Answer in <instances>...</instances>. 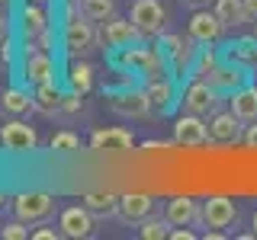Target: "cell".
Returning a JSON list of instances; mask_svg holds the SVG:
<instances>
[{
  "instance_id": "cell-1",
  "label": "cell",
  "mask_w": 257,
  "mask_h": 240,
  "mask_svg": "<svg viewBox=\"0 0 257 240\" xmlns=\"http://www.w3.org/2000/svg\"><path fill=\"white\" fill-rule=\"evenodd\" d=\"M109 64L116 70H122L125 77L142 80V84L145 80L171 74V61H167L164 48L161 45H145V38L135 42V45H128V48H122V52H116V54H109Z\"/></svg>"
},
{
  "instance_id": "cell-2",
  "label": "cell",
  "mask_w": 257,
  "mask_h": 240,
  "mask_svg": "<svg viewBox=\"0 0 257 240\" xmlns=\"http://www.w3.org/2000/svg\"><path fill=\"white\" fill-rule=\"evenodd\" d=\"M106 100H109V109L119 112V116H125V118H148L151 112H155L145 84L135 86L132 80H125L122 86H106Z\"/></svg>"
},
{
  "instance_id": "cell-3",
  "label": "cell",
  "mask_w": 257,
  "mask_h": 240,
  "mask_svg": "<svg viewBox=\"0 0 257 240\" xmlns=\"http://www.w3.org/2000/svg\"><path fill=\"white\" fill-rule=\"evenodd\" d=\"M142 38L145 36L135 29V22L122 20V16H109V20L96 22V45H100V52H106V54H116V52H122L128 45L142 42Z\"/></svg>"
},
{
  "instance_id": "cell-4",
  "label": "cell",
  "mask_w": 257,
  "mask_h": 240,
  "mask_svg": "<svg viewBox=\"0 0 257 240\" xmlns=\"http://www.w3.org/2000/svg\"><path fill=\"white\" fill-rule=\"evenodd\" d=\"M158 45L164 48L167 61H171V70L180 77H190L193 74V64H196V54H199V42H193L190 36H180V32H164L158 38Z\"/></svg>"
},
{
  "instance_id": "cell-5",
  "label": "cell",
  "mask_w": 257,
  "mask_h": 240,
  "mask_svg": "<svg viewBox=\"0 0 257 240\" xmlns=\"http://www.w3.org/2000/svg\"><path fill=\"white\" fill-rule=\"evenodd\" d=\"M13 218L26 221V224H48L58 212V202L48 192H20L13 196Z\"/></svg>"
},
{
  "instance_id": "cell-6",
  "label": "cell",
  "mask_w": 257,
  "mask_h": 240,
  "mask_svg": "<svg viewBox=\"0 0 257 240\" xmlns=\"http://www.w3.org/2000/svg\"><path fill=\"white\" fill-rule=\"evenodd\" d=\"M20 32L26 48H52V26H48V13L42 10V4L26 0L20 13Z\"/></svg>"
},
{
  "instance_id": "cell-7",
  "label": "cell",
  "mask_w": 257,
  "mask_h": 240,
  "mask_svg": "<svg viewBox=\"0 0 257 240\" xmlns=\"http://www.w3.org/2000/svg\"><path fill=\"white\" fill-rule=\"evenodd\" d=\"M61 38H64V52H68V58H87L90 52L100 48V45H96V22L87 20L84 13H80L77 20L64 22Z\"/></svg>"
},
{
  "instance_id": "cell-8",
  "label": "cell",
  "mask_w": 257,
  "mask_h": 240,
  "mask_svg": "<svg viewBox=\"0 0 257 240\" xmlns=\"http://www.w3.org/2000/svg\"><path fill=\"white\" fill-rule=\"evenodd\" d=\"M128 20L135 22V29H139L145 38H161L164 29H167V10H164L161 0H132Z\"/></svg>"
},
{
  "instance_id": "cell-9",
  "label": "cell",
  "mask_w": 257,
  "mask_h": 240,
  "mask_svg": "<svg viewBox=\"0 0 257 240\" xmlns=\"http://www.w3.org/2000/svg\"><path fill=\"white\" fill-rule=\"evenodd\" d=\"M219 102H222V93L215 90L209 80H199V77H193L187 84V90L180 93V109L193 112V116H206L209 118L215 109H219Z\"/></svg>"
},
{
  "instance_id": "cell-10",
  "label": "cell",
  "mask_w": 257,
  "mask_h": 240,
  "mask_svg": "<svg viewBox=\"0 0 257 240\" xmlns=\"http://www.w3.org/2000/svg\"><path fill=\"white\" fill-rule=\"evenodd\" d=\"M58 230H61V237L87 240V237L96 234V214L84 202H80V205H68V208L58 212Z\"/></svg>"
},
{
  "instance_id": "cell-11",
  "label": "cell",
  "mask_w": 257,
  "mask_h": 240,
  "mask_svg": "<svg viewBox=\"0 0 257 240\" xmlns=\"http://www.w3.org/2000/svg\"><path fill=\"white\" fill-rule=\"evenodd\" d=\"M251 74H254V70L247 68V64H238V61L225 58V61H219L212 70H209L206 80H209V84H212L222 96H231L238 86H244L247 80H251Z\"/></svg>"
},
{
  "instance_id": "cell-12",
  "label": "cell",
  "mask_w": 257,
  "mask_h": 240,
  "mask_svg": "<svg viewBox=\"0 0 257 240\" xmlns=\"http://www.w3.org/2000/svg\"><path fill=\"white\" fill-rule=\"evenodd\" d=\"M0 144H4L7 150H13V154H32V150L39 148V134H36V128L26 125L20 116H13L10 122L0 125Z\"/></svg>"
},
{
  "instance_id": "cell-13",
  "label": "cell",
  "mask_w": 257,
  "mask_h": 240,
  "mask_svg": "<svg viewBox=\"0 0 257 240\" xmlns=\"http://www.w3.org/2000/svg\"><path fill=\"white\" fill-rule=\"evenodd\" d=\"M225 29H228V26L219 20L215 10H203V6H196V13L190 16L187 36L193 38V42H199V45H215V42H222Z\"/></svg>"
},
{
  "instance_id": "cell-14",
  "label": "cell",
  "mask_w": 257,
  "mask_h": 240,
  "mask_svg": "<svg viewBox=\"0 0 257 240\" xmlns=\"http://www.w3.org/2000/svg\"><path fill=\"white\" fill-rule=\"evenodd\" d=\"M23 80L29 86L55 80V58L48 54V48H23Z\"/></svg>"
},
{
  "instance_id": "cell-15",
  "label": "cell",
  "mask_w": 257,
  "mask_h": 240,
  "mask_svg": "<svg viewBox=\"0 0 257 240\" xmlns=\"http://www.w3.org/2000/svg\"><path fill=\"white\" fill-rule=\"evenodd\" d=\"M206 122H209V141H215V144H238L244 138V122L231 109H225V112L215 109Z\"/></svg>"
},
{
  "instance_id": "cell-16",
  "label": "cell",
  "mask_w": 257,
  "mask_h": 240,
  "mask_svg": "<svg viewBox=\"0 0 257 240\" xmlns=\"http://www.w3.org/2000/svg\"><path fill=\"white\" fill-rule=\"evenodd\" d=\"M209 141V122L206 116H193V112H183L174 122V144L180 148H203Z\"/></svg>"
},
{
  "instance_id": "cell-17",
  "label": "cell",
  "mask_w": 257,
  "mask_h": 240,
  "mask_svg": "<svg viewBox=\"0 0 257 240\" xmlns=\"http://www.w3.org/2000/svg\"><path fill=\"white\" fill-rule=\"evenodd\" d=\"M203 224L206 228H215V230H228L238 224V208L231 198L225 196H212L203 202Z\"/></svg>"
},
{
  "instance_id": "cell-18",
  "label": "cell",
  "mask_w": 257,
  "mask_h": 240,
  "mask_svg": "<svg viewBox=\"0 0 257 240\" xmlns=\"http://www.w3.org/2000/svg\"><path fill=\"white\" fill-rule=\"evenodd\" d=\"M145 90H148V100L155 106L158 116H171V112L180 106V93H177V84L171 77H155V80H145Z\"/></svg>"
},
{
  "instance_id": "cell-19",
  "label": "cell",
  "mask_w": 257,
  "mask_h": 240,
  "mask_svg": "<svg viewBox=\"0 0 257 240\" xmlns=\"http://www.w3.org/2000/svg\"><path fill=\"white\" fill-rule=\"evenodd\" d=\"M164 218L171 221V228H193V224H203V202L190 196H177L164 205Z\"/></svg>"
},
{
  "instance_id": "cell-20",
  "label": "cell",
  "mask_w": 257,
  "mask_h": 240,
  "mask_svg": "<svg viewBox=\"0 0 257 240\" xmlns=\"http://www.w3.org/2000/svg\"><path fill=\"white\" fill-rule=\"evenodd\" d=\"M90 150H103V154H122L135 144L132 132H125V128H93L90 132Z\"/></svg>"
},
{
  "instance_id": "cell-21",
  "label": "cell",
  "mask_w": 257,
  "mask_h": 240,
  "mask_svg": "<svg viewBox=\"0 0 257 240\" xmlns=\"http://www.w3.org/2000/svg\"><path fill=\"white\" fill-rule=\"evenodd\" d=\"M155 214V198L151 196H119V212H116V218L128 224V228H139V224L145 218H151Z\"/></svg>"
},
{
  "instance_id": "cell-22",
  "label": "cell",
  "mask_w": 257,
  "mask_h": 240,
  "mask_svg": "<svg viewBox=\"0 0 257 240\" xmlns=\"http://www.w3.org/2000/svg\"><path fill=\"white\" fill-rule=\"evenodd\" d=\"M228 109L235 112V116H238L244 125L257 122V84H251V80H247L244 86H238V90L228 96Z\"/></svg>"
},
{
  "instance_id": "cell-23",
  "label": "cell",
  "mask_w": 257,
  "mask_h": 240,
  "mask_svg": "<svg viewBox=\"0 0 257 240\" xmlns=\"http://www.w3.org/2000/svg\"><path fill=\"white\" fill-rule=\"evenodd\" d=\"M32 102H36V112L42 116H61V102H64V93L58 90V84H39L32 86Z\"/></svg>"
},
{
  "instance_id": "cell-24",
  "label": "cell",
  "mask_w": 257,
  "mask_h": 240,
  "mask_svg": "<svg viewBox=\"0 0 257 240\" xmlns=\"http://www.w3.org/2000/svg\"><path fill=\"white\" fill-rule=\"evenodd\" d=\"M0 109H4L7 116H26L29 109H36V102H32V90H29V86H10V90H4Z\"/></svg>"
},
{
  "instance_id": "cell-25",
  "label": "cell",
  "mask_w": 257,
  "mask_h": 240,
  "mask_svg": "<svg viewBox=\"0 0 257 240\" xmlns=\"http://www.w3.org/2000/svg\"><path fill=\"white\" fill-rule=\"evenodd\" d=\"M212 10L219 13V20L228 29H238V26H247V22H251V16L244 10V0H212Z\"/></svg>"
},
{
  "instance_id": "cell-26",
  "label": "cell",
  "mask_w": 257,
  "mask_h": 240,
  "mask_svg": "<svg viewBox=\"0 0 257 240\" xmlns=\"http://www.w3.org/2000/svg\"><path fill=\"white\" fill-rule=\"evenodd\" d=\"M80 202H84L96 218H116L119 212V196H112V192H87V196H80Z\"/></svg>"
},
{
  "instance_id": "cell-27",
  "label": "cell",
  "mask_w": 257,
  "mask_h": 240,
  "mask_svg": "<svg viewBox=\"0 0 257 240\" xmlns=\"http://www.w3.org/2000/svg\"><path fill=\"white\" fill-rule=\"evenodd\" d=\"M68 84H71V93H80V96H84L93 86V68L87 61L74 58V64H71V70H68Z\"/></svg>"
},
{
  "instance_id": "cell-28",
  "label": "cell",
  "mask_w": 257,
  "mask_h": 240,
  "mask_svg": "<svg viewBox=\"0 0 257 240\" xmlns=\"http://www.w3.org/2000/svg\"><path fill=\"white\" fill-rule=\"evenodd\" d=\"M254 54H257V38H238V42H231L228 48H225V58H231V61H238V64H247L251 68V61H254Z\"/></svg>"
},
{
  "instance_id": "cell-29",
  "label": "cell",
  "mask_w": 257,
  "mask_h": 240,
  "mask_svg": "<svg viewBox=\"0 0 257 240\" xmlns=\"http://www.w3.org/2000/svg\"><path fill=\"white\" fill-rule=\"evenodd\" d=\"M80 13L93 22H103L116 16V0H80Z\"/></svg>"
},
{
  "instance_id": "cell-30",
  "label": "cell",
  "mask_w": 257,
  "mask_h": 240,
  "mask_svg": "<svg viewBox=\"0 0 257 240\" xmlns=\"http://www.w3.org/2000/svg\"><path fill=\"white\" fill-rule=\"evenodd\" d=\"M139 237L142 240H164V237H171V221L161 214V218H145L142 224H139Z\"/></svg>"
},
{
  "instance_id": "cell-31",
  "label": "cell",
  "mask_w": 257,
  "mask_h": 240,
  "mask_svg": "<svg viewBox=\"0 0 257 240\" xmlns=\"http://www.w3.org/2000/svg\"><path fill=\"white\" fill-rule=\"evenodd\" d=\"M219 61H222V58L215 54V48H212V45H203V48H199V54H196V64H193V74H190V77L206 80V77H209V70H212Z\"/></svg>"
},
{
  "instance_id": "cell-32",
  "label": "cell",
  "mask_w": 257,
  "mask_h": 240,
  "mask_svg": "<svg viewBox=\"0 0 257 240\" xmlns=\"http://www.w3.org/2000/svg\"><path fill=\"white\" fill-rule=\"evenodd\" d=\"M48 148L58 150V154H74V150H80V138H77L74 132H68V128H64V132H55L52 134Z\"/></svg>"
},
{
  "instance_id": "cell-33",
  "label": "cell",
  "mask_w": 257,
  "mask_h": 240,
  "mask_svg": "<svg viewBox=\"0 0 257 240\" xmlns=\"http://www.w3.org/2000/svg\"><path fill=\"white\" fill-rule=\"evenodd\" d=\"M26 237H32V234H29V224H26V221L13 218L10 224H4V240H26Z\"/></svg>"
},
{
  "instance_id": "cell-34",
  "label": "cell",
  "mask_w": 257,
  "mask_h": 240,
  "mask_svg": "<svg viewBox=\"0 0 257 240\" xmlns=\"http://www.w3.org/2000/svg\"><path fill=\"white\" fill-rule=\"evenodd\" d=\"M84 109V100H80V93H71V96H64V102H61V116H74V112Z\"/></svg>"
},
{
  "instance_id": "cell-35",
  "label": "cell",
  "mask_w": 257,
  "mask_h": 240,
  "mask_svg": "<svg viewBox=\"0 0 257 240\" xmlns=\"http://www.w3.org/2000/svg\"><path fill=\"white\" fill-rule=\"evenodd\" d=\"M241 144H247L251 150H257V122L244 125V138H241Z\"/></svg>"
},
{
  "instance_id": "cell-36",
  "label": "cell",
  "mask_w": 257,
  "mask_h": 240,
  "mask_svg": "<svg viewBox=\"0 0 257 240\" xmlns=\"http://www.w3.org/2000/svg\"><path fill=\"white\" fill-rule=\"evenodd\" d=\"M32 237H36V240H55V237H61V230H55V228H39V230H32Z\"/></svg>"
},
{
  "instance_id": "cell-37",
  "label": "cell",
  "mask_w": 257,
  "mask_h": 240,
  "mask_svg": "<svg viewBox=\"0 0 257 240\" xmlns=\"http://www.w3.org/2000/svg\"><path fill=\"white\" fill-rule=\"evenodd\" d=\"M10 42V20H7V13H0V45Z\"/></svg>"
},
{
  "instance_id": "cell-38",
  "label": "cell",
  "mask_w": 257,
  "mask_h": 240,
  "mask_svg": "<svg viewBox=\"0 0 257 240\" xmlns=\"http://www.w3.org/2000/svg\"><path fill=\"white\" fill-rule=\"evenodd\" d=\"M171 237H174V240H193V230H187V228H174Z\"/></svg>"
},
{
  "instance_id": "cell-39",
  "label": "cell",
  "mask_w": 257,
  "mask_h": 240,
  "mask_svg": "<svg viewBox=\"0 0 257 240\" xmlns=\"http://www.w3.org/2000/svg\"><path fill=\"white\" fill-rule=\"evenodd\" d=\"M244 10H247V16H251V22L257 20V0H244Z\"/></svg>"
},
{
  "instance_id": "cell-40",
  "label": "cell",
  "mask_w": 257,
  "mask_h": 240,
  "mask_svg": "<svg viewBox=\"0 0 257 240\" xmlns=\"http://www.w3.org/2000/svg\"><path fill=\"white\" fill-rule=\"evenodd\" d=\"M13 205V198L7 196V192H0V212H4V208H10Z\"/></svg>"
},
{
  "instance_id": "cell-41",
  "label": "cell",
  "mask_w": 257,
  "mask_h": 240,
  "mask_svg": "<svg viewBox=\"0 0 257 240\" xmlns=\"http://www.w3.org/2000/svg\"><path fill=\"white\" fill-rule=\"evenodd\" d=\"M180 4H187V6H209V0H180Z\"/></svg>"
},
{
  "instance_id": "cell-42",
  "label": "cell",
  "mask_w": 257,
  "mask_h": 240,
  "mask_svg": "<svg viewBox=\"0 0 257 240\" xmlns=\"http://www.w3.org/2000/svg\"><path fill=\"white\" fill-rule=\"evenodd\" d=\"M251 228H254V237H257V208H254V218H251Z\"/></svg>"
},
{
  "instance_id": "cell-43",
  "label": "cell",
  "mask_w": 257,
  "mask_h": 240,
  "mask_svg": "<svg viewBox=\"0 0 257 240\" xmlns=\"http://www.w3.org/2000/svg\"><path fill=\"white\" fill-rule=\"evenodd\" d=\"M254 38H257V20H254Z\"/></svg>"
},
{
  "instance_id": "cell-44",
  "label": "cell",
  "mask_w": 257,
  "mask_h": 240,
  "mask_svg": "<svg viewBox=\"0 0 257 240\" xmlns=\"http://www.w3.org/2000/svg\"><path fill=\"white\" fill-rule=\"evenodd\" d=\"M7 4H10V0H0V6H7Z\"/></svg>"
},
{
  "instance_id": "cell-45",
  "label": "cell",
  "mask_w": 257,
  "mask_h": 240,
  "mask_svg": "<svg viewBox=\"0 0 257 240\" xmlns=\"http://www.w3.org/2000/svg\"><path fill=\"white\" fill-rule=\"evenodd\" d=\"M0 237H4V224H0Z\"/></svg>"
},
{
  "instance_id": "cell-46",
  "label": "cell",
  "mask_w": 257,
  "mask_h": 240,
  "mask_svg": "<svg viewBox=\"0 0 257 240\" xmlns=\"http://www.w3.org/2000/svg\"><path fill=\"white\" fill-rule=\"evenodd\" d=\"M36 4H48V0H36Z\"/></svg>"
}]
</instances>
